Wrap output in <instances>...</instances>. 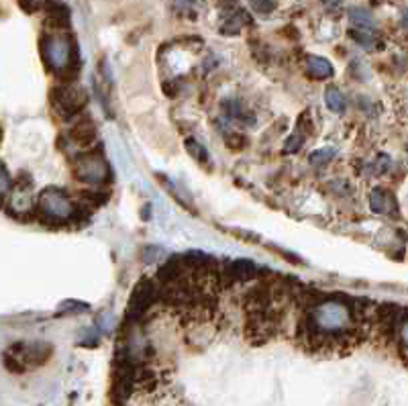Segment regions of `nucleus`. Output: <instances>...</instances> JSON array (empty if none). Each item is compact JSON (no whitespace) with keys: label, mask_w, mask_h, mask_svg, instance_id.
<instances>
[{"label":"nucleus","mask_w":408,"mask_h":406,"mask_svg":"<svg viewBox=\"0 0 408 406\" xmlns=\"http://www.w3.org/2000/svg\"><path fill=\"white\" fill-rule=\"evenodd\" d=\"M359 300L345 304L343 300H323L308 308L298 325V337L312 351H350L361 341L363 323Z\"/></svg>","instance_id":"1"},{"label":"nucleus","mask_w":408,"mask_h":406,"mask_svg":"<svg viewBox=\"0 0 408 406\" xmlns=\"http://www.w3.org/2000/svg\"><path fill=\"white\" fill-rule=\"evenodd\" d=\"M41 52L47 67L59 74L63 80H74L78 74V47L65 35H50L41 43Z\"/></svg>","instance_id":"2"},{"label":"nucleus","mask_w":408,"mask_h":406,"mask_svg":"<svg viewBox=\"0 0 408 406\" xmlns=\"http://www.w3.org/2000/svg\"><path fill=\"white\" fill-rule=\"evenodd\" d=\"M37 209L43 221L50 223H69L80 217V209L59 190V188H45L37 198Z\"/></svg>","instance_id":"3"},{"label":"nucleus","mask_w":408,"mask_h":406,"mask_svg":"<svg viewBox=\"0 0 408 406\" xmlns=\"http://www.w3.org/2000/svg\"><path fill=\"white\" fill-rule=\"evenodd\" d=\"M52 355V345L47 343H17L4 353V365L10 372H25L27 367L41 365L50 359Z\"/></svg>","instance_id":"4"},{"label":"nucleus","mask_w":408,"mask_h":406,"mask_svg":"<svg viewBox=\"0 0 408 406\" xmlns=\"http://www.w3.org/2000/svg\"><path fill=\"white\" fill-rule=\"evenodd\" d=\"M160 298H162V284H155V280H151V278L139 280L129 298L127 319H131V321L141 319L151 308V304H155Z\"/></svg>","instance_id":"5"},{"label":"nucleus","mask_w":408,"mask_h":406,"mask_svg":"<svg viewBox=\"0 0 408 406\" xmlns=\"http://www.w3.org/2000/svg\"><path fill=\"white\" fill-rule=\"evenodd\" d=\"M74 174L84 184H105L111 180V168L100 153L92 151L78 156V160L74 162Z\"/></svg>","instance_id":"6"},{"label":"nucleus","mask_w":408,"mask_h":406,"mask_svg":"<svg viewBox=\"0 0 408 406\" xmlns=\"http://www.w3.org/2000/svg\"><path fill=\"white\" fill-rule=\"evenodd\" d=\"M88 103V96L84 90L74 88V86H56L52 90V105L56 109V113L63 118H72L78 115Z\"/></svg>","instance_id":"7"},{"label":"nucleus","mask_w":408,"mask_h":406,"mask_svg":"<svg viewBox=\"0 0 408 406\" xmlns=\"http://www.w3.org/2000/svg\"><path fill=\"white\" fill-rule=\"evenodd\" d=\"M369 206L378 215H396L398 213L396 198L390 192H386L384 188H374L369 192Z\"/></svg>","instance_id":"8"},{"label":"nucleus","mask_w":408,"mask_h":406,"mask_svg":"<svg viewBox=\"0 0 408 406\" xmlns=\"http://www.w3.org/2000/svg\"><path fill=\"white\" fill-rule=\"evenodd\" d=\"M96 135H98V133H96V127H94L92 120H80V122H76V125L69 129V133H67L69 141L76 143V145H80V147L92 145V143L96 141Z\"/></svg>","instance_id":"9"},{"label":"nucleus","mask_w":408,"mask_h":406,"mask_svg":"<svg viewBox=\"0 0 408 406\" xmlns=\"http://www.w3.org/2000/svg\"><path fill=\"white\" fill-rule=\"evenodd\" d=\"M259 274V268L249 261V259H237V261H231L229 268H227V276L231 280H251Z\"/></svg>","instance_id":"10"},{"label":"nucleus","mask_w":408,"mask_h":406,"mask_svg":"<svg viewBox=\"0 0 408 406\" xmlns=\"http://www.w3.org/2000/svg\"><path fill=\"white\" fill-rule=\"evenodd\" d=\"M306 65H308V72L314 78H331L333 76V65H331L329 59L319 58V56H310V58L306 59Z\"/></svg>","instance_id":"11"},{"label":"nucleus","mask_w":408,"mask_h":406,"mask_svg":"<svg viewBox=\"0 0 408 406\" xmlns=\"http://www.w3.org/2000/svg\"><path fill=\"white\" fill-rule=\"evenodd\" d=\"M350 21L353 23L355 29H365V31H372L376 21H374V14L365 8H351L350 10Z\"/></svg>","instance_id":"12"},{"label":"nucleus","mask_w":408,"mask_h":406,"mask_svg":"<svg viewBox=\"0 0 408 406\" xmlns=\"http://www.w3.org/2000/svg\"><path fill=\"white\" fill-rule=\"evenodd\" d=\"M223 111H225V115L229 116V118H235V120H243V122L247 120L249 125H253V122H255V116L249 115V113L243 109V105H241L239 100H235V98L223 103Z\"/></svg>","instance_id":"13"},{"label":"nucleus","mask_w":408,"mask_h":406,"mask_svg":"<svg viewBox=\"0 0 408 406\" xmlns=\"http://www.w3.org/2000/svg\"><path fill=\"white\" fill-rule=\"evenodd\" d=\"M325 105H327V109L331 111V113H337V115H341L343 111H345V98H343V94L337 90V88H327L325 90Z\"/></svg>","instance_id":"14"},{"label":"nucleus","mask_w":408,"mask_h":406,"mask_svg":"<svg viewBox=\"0 0 408 406\" xmlns=\"http://www.w3.org/2000/svg\"><path fill=\"white\" fill-rule=\"evenodd\" d=\"M67 23H69V10L65 6H54L50 10L47 25H52L54 29H65Z\"/></svg>","instance_id":"15"},{"label":"nucleus","mask_w":408,"mask_h":406,"mask_svg":"<svg viewBox=\"0 0 408 406\" xmlns=\"http://www.w3.org/2000/svg\"><path fill=\"white\" fill-rule=\"evenodd\" d=\"M186 149H188V153L192 156V158H196L198 162H206L208 160V151L202 147V143H198L196 139H186Z\"/></svg>","instance_id":"16"},{"label":"nucleus","mask_w":408,"mask_h":406,"mask_svg":"<svg viewBox=\"0 0 408 406\" xmlns=\"http://www.w3.org/2000/svg\"><path fill=\"white\" fill-rule=\"evenodd\" d=\"M304 139H306V133L300 131V129H296V133H292L290 137H288V141H286V145H284V151H286V153H296V151H300V147L304 145Z\"/></svg>","instance_id":"17"},{"label":"nucleus","mask_w":408,"mask_h":406,"mask_svg":"<svg viewBox=\"0 0 408 406\" xmlns=\"http://www.w3.org/2000/svg\"><path fill=\"white\" fill-rule=\"evenodd\" d=\"M351 37L361 45V47H365V50H372L374 47V43H376V37L372 35V31H365V29H353L350 33Z\"/></svg>","instance_id":"18"},{"label":"nucleus","mask_w":408,"mask_h":406,"mask_svg":"<svg viewBox=\"0 0 408 406\" xmlns=\"http://www.w3.org/2000/svg\"><path fill=\"white\" fill-rule=\"evenodd\" d=\"M335 153H337V151H335L333 147L312 151V153H310V164H312V166H325V164H329V162L335 158Z\"/></svg>","instance_id":"19"},{"label":"nucleus","mask_w":408,"mask_h":406,"mask_svg":"<svg viewBox=\"0 0 408 406\" xmlns=\"http://www.w3.org/2000/svg\"><path fill=\"white\" fill-rule=\"evenodd\" d=\"M249 2H251L253 10H257L259 14H270L276 6L274 0H249Z\"/></svg>","instance_id":"20"},{"label":"nucleus","mask_w":408,"mask_h":406,"mask_svg":"<svg viewBox=\"0 0 408 406\" xmlns=\"http://www.w3.org/2000/svg\"><path fill=\"white\" fill-rule=\"evenodd\" d=\"M398 339H400V351L408 355V319L400 321L398 325Z\"/></svg>","instance_id":"21"},{"label":"nucleus","mask_w":408,"mask_h":406,"mask_svg":"<svg viewBox=\"0 0 408 406\" xmlns=\"http://www.w3.org/2000/svg\"><path fill=\"white\" fill-rule=\"evenodd\" d=\"M84 200H90V204L88 206H100V204H105L107 200H109V194H96V192H84V196H82Z\"/></svg>","instance_id":"22"},{"label":"nucleus","mask_w":408,"mask_h":406,"mask_svg":"<svg viewBox=\"0 0 408 406\" xmlns=\"http://www.w3.org/2000/svg\"><path fill=\"white\" fill-rule=\"evenodd\" d=\"M164 255V249L162 247H147L145 251H143V261L145 264H153L155 259H160Z\"/></svg>","instance_id":"23"},{"label":"nucleus","mask_w":408,"mask_h":406,"mask_svg":"<svg viewBox=\"0 0 408 406\" xmlns=\"http://www.w3.org/2000/svg\"><path fill=\"white\" fill-rule=\"evenodd\" d=\"M61 310H67V312H86L88 310V304H84V302H63L61 304Z\"/></svg>","instance_id":"24"},{"label":"nucleus","mask_w":408,"mask_h":406,"mask_svg":"<svg viewBox=\"0 0 408 406\" xmlns=\"http://www.w3.org/2000/svg\"><path fill=\"white\" fill-rule=\"evenodd\" d=\"M0 190H2V194H4V198H6L8 192H10V175H8L6 166L2 168V174H0Z\"/></svg>","instance_id":"25"},{"label":"nucleus","mask_w":408,"mask_h":406,"mask_svg":"<svg viewBox=\"0 0 408 406\" xmlns=\"http://www.w3.org/2000/svg\"><path fill=\"white\" fill-rule=\"evenodd\" d=\"M390 166H392L390 158H388V156H380V158H378V164H376V172H378V174H386V172L390 170Z\"/></svg>","instance_id":"26"},{"label":"nucleus","mask_w":408,"mask_h":406,"mask_svg":"<svg viewBox=\"0 0 408 406\" xmlns=\"http://www.w3.org/2000/svg\"><path fill=\"white\" fill-rule=\"evenodd\" d=\"M41 2H43V0H21V6H23L27 12H33V10H37V8L41 6Z\"/></svg>","instance_id":"27"},{"label":"nucleus","mask_w":408,"mask_h":406,"mask_svg":"<svg viewBox=\"0 0 408 406\" xmlns=\"http://www.w3.org/2000/svg\"><path fill=\"white\" fill-rule=\"evenodd\" d=\"M111 321H113V317L111 314H105L103 321H100V329L103 331H111Z\"/></svg>","instance_id":"28"},{"label":"nucleus","mask_w":408,"mask_h":406,"mask_svg":"<svg viewBox=\"0 0 408 406\" xmlns=\"http://www.w3.org/2000/svg\"><path fill=\"white\" fill-rule=\"evenodd\" d=\"M175 4H178L180 8H184V6H190V4H192V0H175Z\"/></svg>","instance_id":"29"}]
</instances>
